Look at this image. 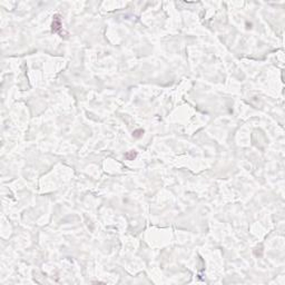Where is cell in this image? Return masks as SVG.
Here are the masks:
<instances>
[{"instance_id": "obj_1", "label": "cell", "mask_w": 285, "mask_h": 285, "mask_svg": "<svg viewBox=\"0 0 285 285\" xmlns=\"http://www.w3.org/2000/svg\"><path fill=\"white\" fill-rule=\"evenodd\" d=\"M60 28H61V22H60V19L56 16L54 19V22H52V31L57 32L58 29H60Z\"/></svg>"}]
</instances>
